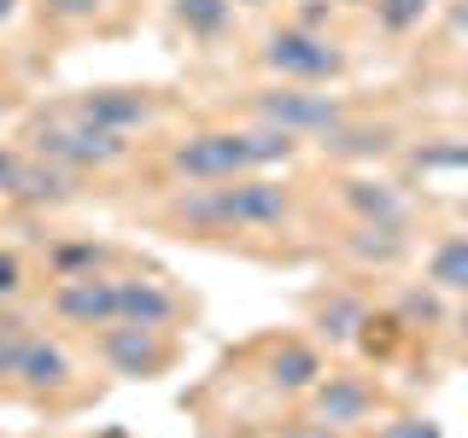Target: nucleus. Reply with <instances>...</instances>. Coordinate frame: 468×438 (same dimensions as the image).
Returning a JSON list of instances; mask_svg holds the SVG:
<instances>
[{
	"mask_svg": "<svg viewBox=\"0 0 468 438\" xmlns=\"http://www.w3.org/2000/svg\"><path fill=\"white\" fill-rule=\"evenodd\" d=\"M287 158H292V135H282V129H205V135H187L170 152V170L187 175V182H234L246 170L287 164Z\"/></svg>",
	"mask_w": 468,
	"mask_h": 438,
	"instance_id": "1",
	"label": "nucleus"
},
{
	"mask_svg": "<svg viewBox=\"0 0 468 438\" xmlns=\"http://www.w3.org/2000/svg\"><path fill=\"white\" fill-rule=\"evenodd\" d=\"M176 216L194 228H275L287 223V187L275 182H234V187H199L176 204Z\"/></svg>",
	"mask_w": 468,
	"mask_h": 438,
	"instance_id": "2",
	"label": "nucleus"
},
{
	"mask_svg": "<svg viewBox=\"0 0 468 438\" xmlns=\"http://www.w3.org/2000/svg\"><path fill=\"white\" fill-rule=\"evenodd\" d=\"M36 146H41V158H53V164H77V170H88V164L100 170V164H117V158H123V135L88 123L82 111H70L65 123H48L36 135Z\"/></svg>",
	"mask_w": 468,
	"mask_h": 438,
	"instance_id": "3",
	"label": "nucleus"
},
{
	"mask_svg": "<svg viewBox=\"0 0 468 438\" xmlns=\"http://www.w3.org/2000/svg\"><path fill=\"white\" fill-rule=\"evenodd\" d=\"M263 65L282 70V77H299V82H328V77H340L346 58L316 29H275L270 47H263Z\"/></svg>",
	"mask_w": 468,
	"mask_h": 438,
	"instance_id": "4",
	"label": "nucleus"
},
{
	"mask_svg": "<svg viewBox=\"0 0 468 438\" xmlns=\"http://www.w3.org/2000/svg\"><path fill=\"white\" fill-rule=\"evenodd\" d=\"M258 117L270 129H282V135H328V129L346 123L340 99L299 94V88H270V94H258Z\"/></svg>",
	"mask_w": 468,
	"mask_h": 438,
	"instance_id": "5",
	"label": "nucleus"
},
{
	"mask_svg": "<svg viewBox=\"0 0 468 438\" xmlns=\"http://www.w3.org/2000/svg\"><path fill=\"white\" fill-rule=\"evenodd\" d=\"M58 316L82 321V328H106L117 321V281H94V275H70L65 287H58Z\"/></svg>",
	"mask_w": 468,
	"mask_h": 438,
	"instance_id": "6",
	"label": "nucleus"
},
{
	"mask_svg": "<svg viewBox=\"0 0 468 438\" xmlns=\"http://www.w3.org/2000/svg\"><path fill=\"white\" fill-rule=\"evenodd\" d=\"M182 310L176 292H165L158 281H117V321H135V328H165Z\"/></svg>",
	"mask_w": 468,
	"mask_h": 438,
	"instance_id": "7",
	"label": "nucleus"
},
{
	"mask_svg": "<svg viewBox=\"0 0 468 438\" xmlns=\"http://www.w3.org/2000/svg\"><path fill=\"white\" fill-rule=\"evenodd\" d=\"M375 391L363 386V380L351 374H328V386L316 391V421H328V427H357L363 415H369Z\"/></svg>",
	"mask_w": 468,
	"mask_h": 438,
	"instance_id": "8",
	"label": "nucleus"
},
{
	"mask_svg": "<svg viewBox=\"0 0 468 438\" xmlns=\"http://www.w3.org/2000/svg\"><path fill=\"white\" fill-rule=\"evenodd\" d=\"M153 333L158 328H135V321H123V328L106 333V357L123 374H153L158 362H165V345H153Z\"/></svg>",
	"mask_w": 468,
	"mask_h": 438,
	"instance_id": "9",
	"label": "nucleus"
},
{
	"mask_svg": "<svg viewBox=\"0 0 468 438\" xmlns=\"http://www.w3.org/2000/svg\"><path fill=\"white\" fill-rule=\"evenodd\" d=\"M77 111L88 117V123L112 129V135H129L135 123H146V99L141 94H123V88H100V94H88Z\"/></svg>",
	"mask_w": 468,
	"mask_h": 438,
	"instance_id": "10",
	"label": "nucleus"
},
{
	"mask_svg": "<svg viewBox=\"0 0 468 438\" xmlns=\"http://www.w3.org/2000/svg\"><path fill=\"white\" fill-rule=\"evenodd\" d=\"M18 374L29 386H58V380L70 374V362H65V350L48 345V339H24L18 345Z\"/></svg>",
	"mask_w": 468,
	"mask_h": 438,
	"instance_id": "11",
	"label": "nucleus"
},
{
	"mask_svg": "<svg viewBox=\"0 0 468 438\" xmlns=\"http://www.w3.org/2000/svg\"><path fill=\"white\" fill-rule=\"evenodd\" d=\"M428 281L445 287V292H468V234H451L428 257Z\"/></svg>",
	"mask_w": 468,
	"mask_h": 438,
	"instance_id": "12",
	"label": "nucleus"
},
{
	"mask_svg": "<svg viewBox=\"0 0 468 438\" xmlns=\"http://www.w3.org/2000/svg\"><path fill=\"white\" fill-rule=\"evenodd\" d=\"M316 374H322V362H316L311 345H282V350H275V362H270V380H275V386H287V391L311 386Z\"/></svg>",
	"mask_w": 468,
	"mask_h": 438,
	"instance_id": "13",
	"label": "nucleus"
},
{
	"mask_svg": "<svg viewBox=\"0 0 468 438\" xmlns=\"http://www.w3.org/2000/svg\"><path fill=\"white\" fill-rule=\"evenodd\" d=\"M12 193H24V199H65L70 193V175L65 170H41V164H18Z\"/></svg>",
	"mask_w": 468,
	"mask_h": 438,
	"instance_id": "14",
	"label": "nucleus"
},
{
	"mask_svg": "<svg viewBox=\"0 0 468 438\" xmlns=\"http://www.w3.org/2000/svg\"><path fill=\"white\" fill-rule=\"evenodd\" d=\"M351 199H357V211H363V216H375V223L399 228L404 204H399V193H392L387 182H357V187H351Z\"/></svg>",
	"mask_w": 468,
	"mask_h": 438,
	"instance_id": "15",
	"label": "nucleus"
},
{
	"mask_svg": "<svg viewBox=\"0 0 468 438\" xmlns=\"http://www.w3.org/2000/svg\"><path fill=\"white\" fill-rule=\"evenodd\" d=\"M387 141H392L387 129H346V123L322 135V146H328V152H340V158H369V152H380Z\"/></svg>",
	"mask_w": 468,
	"mask_h": 438,
	"instance_id": "16",
	"label": "nucleus"
},
{
	"mask_svg": "<svg viewBox=\"0 0 468 438\" xmlns=\"http://www.w3.org/2000/svg\"><path fill=\"white\" fill-rule=\"evenodd\" d=\"M234 0H176V18H182L194 36H217V29L229 24Z\"/></svg>",
	"mask_w": 468,
	"mask_h": 438,
	"instance_id": "17",
	"label": "nucleus"
},
{
	"mask_svg": "<svg viewBox=\"0 0 468 438\" xmlns=\"http://www.w3.org/2000/svg\"><path fill=\"white\" fill-rule=\"evenodd\" d=\"M375 438H439L433 421H392V427H380Z\"/></svg>",
	"mask_w": 468,
	"mask_h": 438,
	"instance_id": "18",
	"label": "nucleus"
},
{
	"mask_svg": "<svg viewBox=\"0 0 468 438\" xmlns=\"http://www.w3.org/2000/svg\"><path fill=\"white\" fill-rule=\"evenodd\" d=\"M18 345H24V333H0V380L18 374Z\"/></svg>",
	"mask_w": 468,
	"mask_h": 438,
	"instance_id": "19",
	"label": "nucleus"
},
{
	"mask_svg": "<svg viewBox=\"0 0 468 438\" xmlns=\"http://www.w3.org/2000/svg\"><path fill=\"white\" fill-rule=\"evenodd\" d=\"M18 281H24L18 257H12V252H0V298H6V292H18Z\"/></svg>",
	"mask_w": 468,
	"mask_h": 438,
	"instance_id": "20",
	"label": "nucleus"
},
{
	"mask_svg": "<svg viewBox=\"0 0 468 438\" xmlns=\"http://www.w3.org/2000/svg\"><path fill=\"white\" fill-rule=\"evenodd\" d=\"M100 0H48V12H58V18H88Z\"/></svg>",
	"mask_w": 468,
	"mask_h": 438,
	"instance_id": "21",
	"label": "nucleus"
},
{
	"mask_svg": "<svg viewBox=\"0 0 468 438\" xmlns=\"http://www.w3.org/2000/svg\"><path fill=\"white\" fill-rule=\"evenodd\" d=\"M421 6H428V0H387V24H410Z\"/></svg>",
	"mask_w": 468,
	"mask_h": 438,
	"instance_id": "22",
	"label": "nucleus"
},
{
	"mask_svg": "<svg viewBox=\"0 0 468 438\" xmlns=\"http://www.w3.org/2000/svg\"><path fill=\"white\" fill-rule=\"evenodd\" d=\"M451 24H457V29H468V6H457V18H451Z\"/></svg>",
	"mask_w": 468,
	"mask_h": 438,
	"instance_id": "23",
	"label": "nucleus"
},
{
	"mask_svg": "<svg viewBox=\"0 0 468 438\" xmlns=\"http://www.w3.org/2000/svg\"><path fill=\"white\" fill-rule=\"evenodd\" d=\"M463 339H468V304H463Z\"/></svg>",
	"mask_w": 468,
	"mask_h": 438,
	"instance_id": "24",
	"label": "nucleus"
},
{
	"mask_svg": "<svg viewBox=\"0 0 468 438\" xmlns=\"http://www.w3.org/2000/svg\"><path fill=\"white\" fill-rule=\"evenodd\" d=\"M6 12H12V0H0V18H6Z\"/></svg>",
	"mask_w": 468,
	"mask_h": 438,
	"instance_id": "25",
	"label": "nucleus"
}]
</instances>
